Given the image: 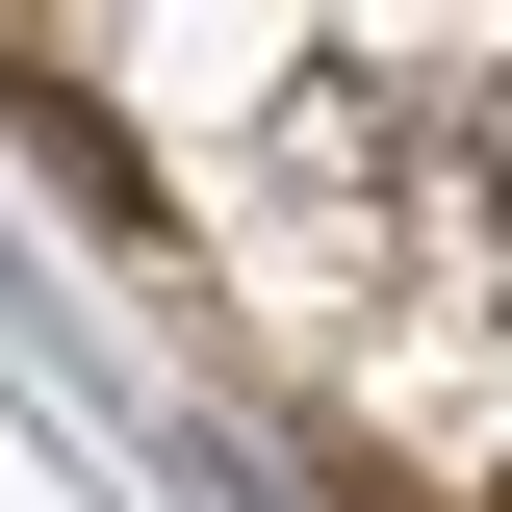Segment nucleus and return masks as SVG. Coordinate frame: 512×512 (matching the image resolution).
Segmentation results:
<instances>
[{"mask_svg": "<svg viewBox=\"0 0 512 512\" xmlns=\"http://www.w3.org/2000/svg\"><path fill=\"white\" fill-rule=\"evenodd\" d=\"M0 103H26V154H52V180H77V205H154V180H128V128H103V103H77V52H0Z\"/></svg>", "mask_w": 512, "mask_h": 512, "instance_id": "nucleus-1", "label": "nucleus"}]
</instances>
